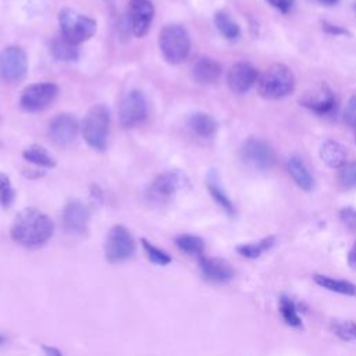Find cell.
I'll use <instances>...</instances> for the list:
<instances>
[{
    "mask_svg": "<svg viewBox=\"0 0 356 356\" xmlns=\"http://www.w3.org/2000/svg\"><path fill=\"white\" fill-rule=\"evenodd\" d=\"M110 131V113L104 104L89 108L82 121V135L85 142L96 150H104Z\"/></svg>",
    "mask_w": 356,
    "mask_h": 356,
    "instance_id": "obj_3",
    "label": "cell"
},
{
    "mask_svg": "<svg viewBox=\"0 0 356 356\" xmlns=\"http://www.w3.org/2000/svg\"><path fill=\"white\" fill-rule=\"evenodd\" d=\"M286 168L289 175L300 189H303L305 192H309L313 188V184H314L313 177L300 156L298 154L289 156L286 161Z\"/></svg>",
    "mask_w": 356,
    "mask_h": 356,
    "instance_id": "obj_19",
    "label": "cell"
},
{
    "mask_svg": "<svg viewBox=\"0 0 356 356\" xmlns=\"http://www.w3.org/2000/svg\"><path fill=\"white\" fill-rule=\"evenodd\" d=\"M275 245V238L273 235L266 236L257 242H250V243H241L235 248V250L245 259H257L260 257L264 252L271 249Z\"/></svg>",
    "mask_w": 356,
    "mask_h": 356,
    "instance_id": "obj_24",
    "label": "cell"
},
{
    "mask_svg": "<svg viewBox=\"0 0 356 356\" xmlns=\"http://www.w3.org/2000/svg\"><path fill=\"white\" fill-rule=\"evenodd\" d=\"M348 264L352 268H356V242L353 243V246L350 248V250L348 253Z\"/></svg>",
    "mask_w": 356,
    "mask_h": 356,
    "instance_id": "obj_38",
    "label": "cell"
},
{
    "mask_svg": "<svg viewBox=\"0 0 356 356\" xmlns=\"http://www.w3.org/2000/svg\"><path fill=\"white\" fill-rule=\"evenodd\" d=\"M256 81H259V72L254 65L248 61L235 63L227 75L229 89L238 95L246 93L256 83Z\"/></svg>",
    "mask_w": 356,
    "mask_h": 356,
    "instance_id": "obj_12",
    "label": "cell"
},
{
    "mask_svg": "<svg viewBox=\"0 0 356 356\" xmlns=\"http://www.w3.org/2000/svg\"><path fill=\"white\" fill-rule=\"evenodd\" d=\"M331 330L339 339L346 342H356V321L335 318L331 321Z\"/></svg>",
    "mask_w": 356,
    "mask_h": 356,
    "instance_id": "obj_30",
    "label": "cell"
},
{
    "mask_svg": "<svg viewBox=\"0 0 356 356\" xmlns=\"http://www.w3.org/2000/svg\"><path fill=\"white\" fill-rule=\"evenodd\" d=\"M154 7L150 0H129V21L135 36H145L152 25Z\"/></svg>",
    "mask_w": 356,
    "mask_h": 356,
    "instance_id": "obj_16",
    "label": "cell"
},
{
    "mask_svg": "<svg viewBox=\"0 0 356 356\" xmlns=\"http://www.w3.org/2000/svg\"><path fill=\"white\" fill-rule=\"evenodd\" d=\"M106 259L113 264L128 261L135 254V241L132 234L124 225H114L104 242Z\"/></svg>",
    "mask_w": 356,
    "mask_h": 356,
    "instance_id": "obj_6",
    "label": "cell"
},
{
    "mask_svg": "<svg viewBox=\"0 0 356 356\" xmlns=\"http://www.w3.org/2000/svg\"><path fill=\"white\" fill-rule=\"evenodd\" d=\"M355 10H356V4H355Z\"/></svg>",
    "mask_w": 356,
    "mask_h": 356,
    "instance_id": "obj_42",
    "label": "cell"
},
{
    "mask_svg": "<svg viewBox=\"0 0 356 356\" xmlns=\"http://www.w3.org/2000/svg\"><path fill=\"white\" fill-rule=\"evenodd\" d=\"M43 349H44V352H47V353H54V355H60V350H56V349H49V348H46V346H43Z\"/></svg>",
    "mask_w": 356,
    "mask_h": 356,
    "instance_id": "obj_40",
    "label": "cell"
},
{
    "mask_svg": "<svg viewBox=\"0 0 356 356\" xmlns=\"http://www.w3.org/2000/svg\"><path fill=\"white\" fill-rule=\"evenodd\" d=\"M61 36L74 44L90 39L96 32V21L88 15L79 14L71 8H63L58 14Z\"/></svg>",
    "mask_w": 356,
    "mask_h": 356,
    "instance_id": "obj_5",
    "label": "cell"
},
{
    "mask_svg": "<svg viewBox=\"0 0 356 356\" xmlns=\"http://www.w3.org/2000/svg\"><path fill=\"white\" fill-rule=\"evenodd\" d=\"M206 185H207V189H209V193L211 195V197L225 210L227 214L232 216L235 213L234 203L229 199V196L227 195V192L224 191V188L221 185V181H220V175H218V172L214 168H211L207 172V175H206Z\"/></svg>",
    "mask_w": 356,
    "mask_h": 356,
    "instance_id": "obj_20",
    "label": "cell"
},
{
    "mask_svg": "<svg viewBox=\"0 0 356 356\" xmlns=\"http://www.w3.org/2000/svg\"><path fill=\"white\" fill-rule=\"evenodd\" d=\"M58 93V86L53 82H36L29 86H26L21 96H19V104L24 110L36 113L42 111L47 106L53 103Z\"/></svg>",
    "mask_w": 356,
    "mask_h": 356,
    "instance_id": "obj_8",
    "label": "cell"
},
{
    "mask_svg": "<svg viewBox=\"0 0 356 356\" xmlns=\"http://www.w3.org/2000/svg\"><path fill=\"white\" fill-rule=\"evenodd\" d=\"M159 46L163 57L170 64H181L191 50V39L186 29L177 24L165 25L159 35Z\"/></svg>",
    "mask_w": 356,
    "mask_h": 356,
    "instance_id": "obj_4",
    "label": "cell"
},
{
    "mask_svg": "<svg viewBox=\"0 0 356 356\" xmlns=\"http://www.w3.org/2000/svg\"><path fill=\"white\" fill-rule=\"evenodd\" d=\"M147 118V102L140 90L128 92L118 107V121L124 128L140 125Z\"/></svg>",
    "mask_w": 356,
    "mask_h": 356,
    "instance_id": "obj_7",
    "label": "cell"
},
{
    "mask_svg": "<svg viewBox=\"0 0 356 356\" xmlns=\"http://www.w3.org/2000/svg\"><path fill=\"white\" fill-rule=\"evenodd\" d=\"M3 341H4V338H3V337H0V343H1Z\"/></svg>",
    "mask_w": 356,
    "mask_h": 356,
    "instance_id": "obj_41",
    "label": "cell"
},
{
    "mask_svg": "<svg viewBox=\"0 0 356 356\" xmlns=\"http://www.w3.org/2000/svg\"><path fill=\"white\" fill-rule=\"evenodd\" d=\"M177 248L191 256H202L204 252V242L200 236L191 234H181L175 238Z\"/></svg>",
    "mask_w": 356,
    "mask_h": 356,
    "instance_id": "obj_27",
    "label": "cell"
},
{
    "mask_svg": "<svg viewBox=\"0 0 356 356\" xmlns=\"http://www.w3.org/2000/svg\"><path fill=\"white\" fill-rule=\"evenodd\" d=\"M199 267L204 280L213 284H225L234 278L232 266L224 259L199 256Z\"/></svg>",
    "mask_w": 356,
    "mask_h": 356,
    "instance_id": "obj_15",
    "label": "cell"
},
{
    "mask_svg": "<svg viewBox=\"0 0 356 356\" xmlns=\"http://www.w3.org/2000/svg\"><path fill=\"white\" fill-rule=\"evenodd\" d=\"M54 232V224L49 216L38 209L21 210L13 220L11 238L25 248H39L44 245Z\"/></svg>",
    "mask_w": 356,
    "mask_h": 356,
    "instance_id": "obj_1",
    "label": "cell"
},
{
    "mask_svg": "<svg viewBox=\"0 0 356 356\" xmlns=\"http://www.w3.org/2000/svg\"><path fill=\"white\" fill-rule=\"evenodd\" d=\"M188 125L196 136L204 139L211 138L217 131L216 120L206 113H193L188 120Z\"/></svg>",
    "mask_w": 356,
    "mask_h": 356,
    "instance_id": "obj_23",
    "label": "cell"
},
{
    "mask_svg": "<svg viewBox=\"0 0 356 356\" xmlns=\"http://www.w3.org/2000/svg\"><path fill=\"white\" fill-rule=\"evenodd\" d=\"M28 71V58L18 46H8L0 53V79L7 83L19 82Z\"/></svg>",
    "mask_w": 356,
    "mask_h": 356,
    "instance_id": "obj_9",
    "label": "cell"
},
{
    "mask_svg": "<svg viewBox=\"0 0 356 356\" xmlns=\"http://www.w3.org/2000/svg\"><path fill=\"white\" fill-rule=\"evenodd\" d=\"M268 4H271L274 8L281 11L282 14H286L291 11L295 0H266Z\"/></svg>",
    "mask_w": 356,
    "mask_h": 356,
    "instance_id": "obj_36",
    "label": "cell"
},
{
    "mask_svg": "<svg viewBox=\"0 0 356 356\" xmlns=\"http://www.w3.org/2000/svg\"><path fill=\"white\" fill-rule=\"evenodd\" d=\"M47 134L53 143L65 146L76 138L78 121L71 114H67V113L58 114L50 121Z\"/></svg>",
    "mask_w": 356,
    "mask_h": 356,
    "instance_id": "obj_13",
    "label": "cell"
},
{
    "mask_svg": "<svg viewBox=\"0 0 356 356\" xmlns=\"http://www.w3.org/2000/svg\"><path fill=\"white\" fill-rule=\"evenodd\" d=\"M214 25L217 31L228 40H235L241 35L239 25L225 11H217L214 15Z\"/></svg>",
    "mask_w": 356,
    "mask_h": 356,
    "instance_id": "obj_26",
    "label": "cell"
},
{
    "mask_svg": "<svg viewBox=\"0 0 356 356\" xmlns=\"http://www.w3.org/2000/svg\"><path fill=\"white\" fill-rule=\"evenodd\" d=\"M63 222L67 232L75 234V235L83 234L89 222L88 207L76 199L70 200L63 210Z\"/></svg>",
    "mask_w": 356,
    "mask_h": 356,
    "instance_id": "obj_17",
    "label": "cell"
},
{
    "mask_svg": "<svg viewBox=\"0 0 356 356\" xmlns=\"http://www.w3.org/2000/svg\"><path fill=\"white\" fill-rule=\"evenodd\" d=\"M335 102L337 100L332 89L327 83H321L318 88L307 92L300 99L299 103L305 108L318 115H324V114H330L335 108Z\"/></svg>",
    "mask_w": 356,
    "mask_h": 356,
    "instance_id": "obj_14",
    "label": "cell"
},
{
    "mask_svg": "<svg viewBox=\"0 0 356 356\" xmlns=\"http://www.w3.org/2000/svg\"><path fill=\"white\" fill-rule=\"evenodd\" d=\"M317 1H320V3H323V4H325V6H334V4H337L339 0H317Z\"/></svg>",
    "mask_w": 356,
    "mask_h": 356,
    "instance_id": "obj_39",
    "label": "cell"
},
{
    "mask_svg": "<svg viewBox=\"0 0 356 356\" xmlns=\"http://www.w3.org/2000/svg\"><path fill=\"white\" fill-rule=\"evenodd\" d=\"M313 281L318 286H321L330 292H335V293H341V295H346V296H356V284H353V282L338 280V278L324 275V274H314Z\"/></svg>",
    "mask_w": 356,
    "mask_h": 356,
    "instance_id": "obj_22",
    "label": "cell"
},
{
    "mask_svg": "<svg viewBox=\"0 0 356 356\" xmlns=\"http://www.w3.org/2000/svg\"><path fill=\"white\" fill-rule=\"evenodd\" d=\"M24 159L35 165L39 167H46V168H51L56 165V160L53 159V156L43 147L40 146H31L26 150H24L22 153Z\"/></svg>",
    "mask_w": 356,
    "mask_h": 356,
    "instance_id": "obj_29",
    "label": "cell"
},
{
    "mask_svg": "<svg viewBox=\"0 0 356 356\" xmlns=\"http://www.w3.org/2000/svg\"><path fill=\"white\" fill-rule=\"evenodd\" d=\"M320 159L331 168H341L346 160V152L342 143L334 139H328L321 143L318 149Z\"/></svg>",
    "mask_w": 356,
    "mask_h": 356,
    "instance_id": "obj_21",
    "label": "cell"
},
{
    "mask_svg": "<svg viewBox=\"0 0 356 356\" xmlns=\"http://www.w3.org/2000/svg\"><path fill=\"white\" fill-rule=\"evenodd\" d=\"M339 182L345 188H356V161L345 163L338 174Z\"/></svg>",
    "mask_w": 356,
    "mask_h": 356,
    "instance_id": "obj_33",
    "label": "cell"
},
{
    "mask_svg": "<svg viewBox=\"0 0 356 356\" xmlns=\"http://www.w3.org/2000/svg\"><path fill=\"white\" fill-rule=\"evenodd\" d=\"M221 71L222 70L220 63L209 57H202L195 63L192 68V75L193 79L200 85H213L220 79Z\"/></svg>",
    "mask_w": 356,
    "mask_h": 356,
    "instance_id": "obj_18",
    "label": "cell"
},
{
    "mask_svg": "<svg viewBox=\"0 0 356 356\" xmlns=\"http://www.w3.org/2000/svg\"><path fill=\"white\" fill-rule=\"evenodd\" d=\"M14 197L15 192L10 181V177L4 172H0V204L3 207H10L14 202Z\"/></svg>",
    "mask_w": 356,
    "mask_h": 356,
    "instance_id": "obj_32",
    "label": "cell"
},
{
    "mask_svg": "<svg viewBox=\"0 0 356 356\" xmlns=\"http://www.w3.org/2000/svg\"><path fill=\"white\" fill-rule=\"evenodd\" d=\"M51 54L60 61H75L78 58V44L71 43L65 38H56L50 44Z\"/></svg>",
    "mask_w": 356,
    "mask_h": 356,
    "instance_id": "obj_25",
    "label": "cell"
},
{
    "mask_svg": "<svg viewBox=\"0 0 356 356\" xmlns=\"http://www.w3.org/2000/svg\"><path fill=\"white\" fill-rule=\"evenodd\" d=\"M242 159L248 165L260 171L271 168L275 163L274 150L267 142L259 138H249L243 143Z\"/></svg>",
    "mask_w": 356,
    "mask_h": 356,
    "instance_id": "obj_10",
    "label": "cell"
},
{
    "mask_svg": "<svg viewBox=\"0 0 356 356\" xmlns=\"http://www.w3.org/2000/svg\"><path fill=\"white\" fill-rule=\"evenodd\" d=\"M343 121L356 128V95L350 96V99L348 100L345 110H343Z\"/></svg>",
    "mask_w": 356,
    "mask_h": 356,
    "instance_id": "obj_34",
    "label": "cell"
},
{
    "mask_svg": "<svg viewBox=\"0 0 356 356\" xmlns=\"http://www.w3.org/2000/svg\"><path fill=\"white\" fill-rule=\"evenodd\" d=\"M140 243H142V246H143L145 253L147 254V259H149L150 261H153L154 264H157V266H167V264L171 263V256H170L167 252H164V250L156 248L154 245H152V243H150L149 241H146L145 238L140 239Z\"/></svg>",
    "mask_w": 356,
    "mask_h": 356,
    "instance_id": "obj_31",
    "label": "cell"
},
{
    "mask_svg": "<svg viewBox=\"0 0 356 356\" xmlns=\"http://www.w3.org/2000/svg\"><path fill=\"white\" fill-rule=\"evenodd\" d=\"M339 217L345 225L352 229H356V209L353 207H343L339 211Z\"/></svg>",
    "mask_w": 356,
    "mask_h": 356,
    "instance_id": "obj_35",
    "label": "cell"
},
{
    "mask_svg": "<svg viewBox=\"0 0 356 356\" xmlns=\"http://www.w3.org/2000/svg\"><path fill=\"white\" fill-rule=\"evenodd\" d=\"M323 29L330 35H349L348 29H345L343 26L332 25L330 22H323Z\"/></svg>",
    "mask_w": 356,
    "mask_h": 356,
    "instance_id": "obj_37",
    "label": "cell"
},
{
    "mask_svg": "<svg viewBox=\"0 0 356 356\" xmlns=\"http://www.w3.org/2000/svg\"><path fill=\"white\" fill-rule=\"evenodd\" d=\"M259 95L266 100H281L295 89V75L285 64H273L259 78Z\"/></svg>",
    "mask_w": 356,
    "mask_h": 356,
    "instance_id": "obj_2",
    "label": "cell"
},
{
    "mask_svg": "<svg viewBox=\"0 0 356 356\" xmlns=\"http://www.w3.org/2000/svg\"><path fill=\"white\" fill-rule=\"evenodd\" d=\"M182 184V177L177 171H165L159 174L146 188L145 196L154 203L170 200Z\"/></svg>",
    "mask_w": 356,
    "mask_h": 356,
    "instance_id": "obj_11",
    "label": "cell"
},
{
    "mask_svg": "<svg viewBox=\"0 0 356 356\" xmlns=\"http://www.w3.org/2000/svg\"><path fill=\"white\" fill-rule=\"evenodd\" d=\"M278 305H280V313H281L285 324H288L289 327H293V328L302 327V318L298 313V307L289 296L281 295Z\"/></svg>",
    "mask_w": 356,
    "mask_h": 356,
    "instance_id": "obj_28",
    "label": "cell"
}]
</instances>
